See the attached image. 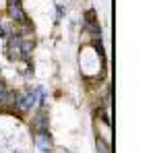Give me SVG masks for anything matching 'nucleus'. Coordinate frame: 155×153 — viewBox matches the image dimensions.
<instances>
[{
	"instance_id": "nucleus-1",
	"label": "nucleus",
	"mask_w": 155,
	"mask_h": 153,
	"mask_svg": "<svg viewBox=\"0 0 155 153\" xmlns=\"http://www.w3.org/2000/svg\"><path fill=\"white\" fill-rule=\"evenodd\" d=\"M41 95V89H37V91H25V93H21V97H19V101H17V106H19V110L21 112H27V110H31V108L35 106V99Z\"/></svg>"
},
{
	"instance_id": "nucleus-2",
	"label": "nucleus",
	"mask_w": 155,
	"mask_h": 153,
	"mask_svg": "<svg viewBox=\"0 0 155 153\" xmlns=\"http://www.w3.org/2000/svg\"><path fill=\"white\" fill-rule=\"evenodd\" d=\"M8 15H11L12 21H25V12H23V8H21V4H19V2L8 4Z\"/></svg>"
},
{
	"instance_id": "nucleus-3",
	"label": "nucleus",
	"mask_w": 155,
	"mask_h": 153,
	"mask_svg": "<svg viewBox=\"0 0 155 153\" xmlns=\"http://www.w3.org/2000/svg\"><path fill=\"white\" fill-rule=\"evenodd\" d=\"M11 97H12V95H11V91L6 89V85H4V83L0 81V104H6V101H8Z\"/></svg>"
},
{
	"instance_id": "nucleus-4",
	"label": "nucleus",
	"mask_w": 155,
	"mask_h": 153,
	"mask_svg": "<svg viewBox=\"0 0 155 153\" xmlns=\"http://www.w3.org/2000/svg\"><path fill=\"white\" fill-rule=\"evenodd\" d=\"M37 147H41V149L50 147V139L46 137V135H39V137H37Z\"/></svg>"
},
{
	"instance_id": "nucleus-5",
	"label": "nucleus",
	"mask_w": 155,
	"mask_h": 153,
	"mask_svg": "<svg viewBox=\"0 0 155 153\" xmlns=\"http://www.w3.org/2000/svg\"><path fill=\"white\" fill-rule=\"evenodd\" d=\"M12 2H19V0H8V4H12Z\"/></svg>"
}]
</instances>
